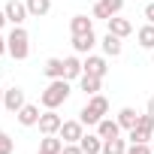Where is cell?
I'll return each instance as SVG.
<instances>
[{
  "mask_svg": "<svg viewBox=\"0 0 154 154\" xmlns=\"http://www.w3.org/2000/svg\"><path fill=\"white\" fill-rule=\"evenodd\" d=\"M100 82L103 79H97V75H88V72H82V79H79V88L91 97V94H100Z\"/></svg>",
  "mask_w": 154,
  "mask_h": 154,
  "instance_id": "23",
  "label": "cell"
},
{
  "mask_svg": "<svg viewBox=\"0 0 154 154\" xmlns=\"http://www.w3.org/2000/svg\"><path fill=\"white\" fill-rule=\"evenodd\" d=\"M151 60H154V51H151Z\"/></svg>",
  "mask_w": 154,
  "mask_h": 154,
  "instance_id": "35",
  "label": "cell"
},
{
  "mask_svg": "<svg viewBox=\"0 0 154 154\" xmlns=\"http://www.w3.org/2000/svg\"><path fill=\"white\" fill-rule=\"evenodd\" d=\"M103 154H127V142H124L121 136L106 139V142H103Z\"/></svg>",
  "mask_w": 154,
  "mask_h": 154,
  "instance_id": "24",
  "label": "cell"
},
{
  "mask_svg": "<svg viewBox=\"0 0 154 154\" xmlns=\"http://www.w3.org/2000/svg\"><path fill=\"white\" fill-rule=\"evenodd\" d=\"M97 133H100V139H103V142H106V139L121 136V124H118V118H103V121L97 124Z\"/></svg>",
  "mask_w": 154,
  "mask_h": 154,
  "instance_id": "11",
  "label": "cell"
},
{
  "mask_svg": "<svg viewBox=\"0 0 154 154\" xmlns=\"http://www.w3.org/2000/svg\"><path fill=\"white\" fill-rule=\"evenodd\" d=\"M36 154H42V151H36Z\"/></svg>",
  "mask_w": 154,
  "mask_h": 154,
  "instance_id": "36",
  "label": "cell"
},
{
  "mask_svg": "<svg viewBox=\"0 0 154 154\" xmlns=\"http://www.w3.org/2000/svg\"><path fill=\"white\" fill-rule=\"evenodd\" d=\"M97 45V36H94V30L91 33H79V36H72V48L79 51V54H91V48Z\"/></svg>",
  "mask_w": 154,
  "mask_h": 154,
  "instance_id": "13",
  "label": "cell"
},
{
  "mask_svg": "<svg viewBox=\"0 0 154 154\" xmlns=\"http://www.w3.org/2000/svg\"><path fill=\"white\" fill-rule=\"evenodd\" d=\"M82 66H85L88 75H97V79H103V75L109 72V63H106V57H100V54H88V57L82 60Z\"/></svg>",
  "mask_w": 154,
  "mask_h": 154,
  "instance_id": "7",
  "label": "cell"
},
{
  "mask_svg": "<svg viewBox=\"0 0 154 154\" xmlns=\"http://www.w3.org/2000/svg\"><path fill=\"white\" fill-rule=\"evenodd\" d=\"M79 145H82L85 154H103V139H100V133H85V136L79 139Z\"/></svg>",
  "mask_w": 154,
  "mask_h": 154,
  "instance_id": "12",
  "label": "cell"
},
{
  "mask_svg": "<svg viewBox=\"0 0 154 154\" xmlns=\"http://www.w3.org/2000/svg\"><path fill=\"white\" fill-rule=\"evenodd\" d=\"M148 112H151V115H154V97H151V100H148Z\"/></svg>",
  "mask_w": 154,
  "mask_h": 154,
  "instance_id": "32",
  "label": "cell"
},
{
  "mask_svg": "<svg viewBox=\"0 0 154 154\" xmlns=\"http://www.w3.org/2000/svg\"><path fill=\"white\" fill-rule=\"evenodd\" d=\"M151 148H154V139H151Z\"/></svg>",
  "mask_w": 154,
  "mask_h": 154,
  "instance_id": "34",
  "label": "cell"
},
{
  "mask_svg": "<svg viewBox=\"0 0 154 154\" xmlns=\"http://www.w3.org/2000/svg\"><path fill=\"white\" fill-rule=\"evenodd\" d=\"M82 72H85V66H82V60L79 57H63V79H82Z\"/></svg>",
  "mask_w": 154,
  "mask_h": 154,
  "instance_id": "14",
  "label": "cell"
},
{
  "mask_svg": "<svg viewBox=\"0 0 154 154\" xmlns=\"http://www.w3.org/2000/svg\"><path fill=\"white\" fill-rule=\"evenodd\" d=\"M63 139H57V136H42V142H39V151L42 154H60L63 151Z\"/></svg>",
  "mask_w": 154,
  "mask_h": 154,
  "instance_id": "19",
  "label": "cell"
},
{
  "mask_svg": "<svg viewBox=\"0 0 154 154\" xmlns=\"http://www.w3.org/2000/svg\"><path fill=\"white\" fill-rule=\"evenodd\" d=\"M3 12H6V18H9L12 24H21V21L30 15V12H27V3H21V0H6Z\"/></svg>",
  "mask_w": 154,
  "mask_h": 154,
  "instance_id": "8",
  "label": "cell"
},
{
  "mask_svg": "<svg viewBox=\"0 0 154 154\" xmlns=\"http://www.w3.org/2000/svg\"><path fill=\"white\" fill-rule=\"evenodd\" d=\"M27 3V12L33 15V18H42V15H48V9H51V0H24Z\"/></svg>",
  "mask_w": 154,
  "mask_h": 154,
  "instance_id": "22",
  "label": "cell"
},
{
  "mask_svg": "<svg viewBox=\"0 0 154 154\" xmlns=\"http://www.w3.org/2000/svg\"><path fill=\"white\" fill-rule=\"evenodd\" d=\"M0 106H3V88H0Z\"/></svg>",
  "mask_w": 154,
  "mask_h": 154,
  "instance_id": "33",
  "label": "cell"
},
{
  "mask_svg": "<svg viewBox=\"0 0 154 154\" xmlns=\"http://www.w3.org/2000/svg\"><path fill=\"white\" fill-rule=\"evenodd\" d=\"M63 142H79L82 136H85V124L79 121V118H75V121H63L60 124V133H57Z\"/></svg>",
  "mask_w": 154,
  "mask_h": 154,
  "instance_id": "6",
  "label": "cell"
},
{
  "mask_svg": "<svg viewBox=\"0 0 154 154\" xmlns=\"http://www.w3.org/2000/svg\"><path fill=\"white\" fill-rule=\"evenodd\" d=\"M24 103H27V100H24V91H21V88H6V91H3V109H6V112L18 115V109H21Z\"/></svg>",
  "mask_w": 154,
  "mask_h": 154,
  "instance_id": "5",
  "label": "cell"
},
{
  "mask_svg": "<svg viewBox=\"0 0 154 154\" xmlns=\"http://www.w3.org/2000/svg\"><path fill=\"white\" fill-rule=\"evenodd\" d=\"M6 21H9V18H6V12L0 9V30H3V24H6Z\"/></svg>",
  "mask_w": 154,
  "mask_h": 154,
  "instance_id": "31",
  "label": "cell"
},
{
  "mask_svg": "<svg viewBox=\"0 0 154 154\" xmlns=\"http://www.w3.org/2000/svg\"><path fill=\"white\" fill-rule=\"evenodd\" d=\"M136 39H139L142 48H151V51H154V24L148 21L145 27H139V30H136Z\"/></svg>",
  "mask_w": 154,
  "mask_h": 154,
  "instance_id": "21",
  "label": "cell"
},
{
  "mask_svg": "<svg viewBox=\"0 0 154 154\" xmlns=\"http://www.w3.org/2000/svg\"><path fill=\"white\" fill-rule=\"evenodd\" d=\"M139 118H142V115H139L136 109H130V106H124V109L118 112V124H121V130H133V127L139 124Z\"/></svg>",
  "mask_w": 154,
  "mask_h": 154,
  "instance_id": "15",
  "label": "cell"
},
{
  "mask_svg": "<svg viewBox=\"0 0 154 154\" xmlns=\"http://www.w3.org/2000/svg\"><path fill=\"white\" fill-rule=\"evenodd\" d=\"M12 151H15V142L9 139L6 130H0V154H12Z\"/></svg>",
  "mask_w": 154,
  "mask_h": 154,
  "instance_id": "26",
  "label": "cell"
},
{
  "mask_svg": "<svg viewBox=\"0 0 154 154\" xmlns=\"http://www.w3.org/2000/svg\"><path fill=\"white\" fill-rule=\"evenodd\" d=\"M39 106H33V103H24L21 109H18V124L21 127H36L39 124Z\"/></svg>",
  "mask_w": 154,
  "mask_h": 154,
  "instance_id": "9",
  "label": "cell"
},
{
  "mask_svg": "<svg viewBox=\"0 0 154 154\" xmlns=\"http://www.w3.org/2000/svg\"><path fill=\"white\" fill-rule=\"evenodd\" d=\"M66 100H69V79H51L48 88L39 94V103H42L45 109H57V106H63Z\"/></svg>",
  "mask_w": 154,
  "mask_h": 154,
  "instance_id": "1",
  "label": "cell"
},
{
  "mask_svg": "<svg viewBox=\"0 0 154 154\" xmlns=\"http://www.w3.org/2000/svg\"><path fill=\"white\" fill-rule=\"evenodd\" d=\"M94 115H100V118H106V112H109V100L103 97V94H91L88 97V103H85Z\"/></svg>",
  "mask_w": 154,
  "mask_h": 154,
  "instance_id": "18",
  "label": "cell"
},
{
  "mask_svg": "<svg viewBox=\"0 0 154 154\" xmlns=\"http://www.w3.org/2000/svg\"><path fill=\"white\" fill-rule=\"evenodd\" d=\"M106 24H109V33H115V36H121V39L133 33V24H130V18H121V15H112V18H109Z\"/></svg>",
  "mask_w": 154,
  "mask_h": 154,
  "instance_id": "10",
  "label": "cell"
},
{
  "mask_svg": "<svg viewBox=\"0 0 154 154\" xmlns=\"http://www.w3.org/2000/svg\"><path fill=\"white\" fill-rule=\"evenodd\" d=\"M91 12H94V18H103V21H109V18H112V15L106 12V6H103V3H94V9H91Z\"/></svg>",
  "mask_w": 154,
  "mask_h": 154,
  "instance_id": "28",
  "label": "cell"
},
{
  "mask_svg": "<svg viewBox=\"0 0 154 154\" xmlns=\"http://www.w3.org/2000/svg\"><path fill=\"white\" fill-rule=\"evenodd\" d=\"M69 30H72V36L91 33V30H94V21H91L88 15H72V18H69Z\"/></svg>",
  "mask_w": 154,
  "mask_h": 154,
  "instance_id": "16",
  "label": "cell"
},
{
  "mask_svg": "<svg viewBox=\"0 0 154 154\" xmlns=\"http://www.w3.org/2000/svg\"><path fill=\"white\" fill-rule=\"evenodd\" d=\"M6 45H9V54L15 60H24L30 54V36H27V30L21 24H12V33L6 36Z\"/></svg>",
  "mask_w": 154,
  "mask_h": 154,
  "instance_id": "2",
  "label": "cell"
},
{
  "mask_svg": "<svg viewBox=\"0 0 154 154\" xmlns=\"http://www.w3.org/2000/svg\"><path fill=\"white\" fill-rule=\"evenodd\" d=\"M121 48H124V45H121V36H115V33H106V36H103V54H106V57H118Z\"/></svg>",
  "mask_w": 154,
  "mask_h": 154,
  "instance_id": "17",
  "label": "cell"
},
{
  "mask_svg": "<svg viewBox=\"0 0 154 154\" xmlns=\"http://www.w3.org/2000/svg\"><path fill=\"white\" fill-rule=\"evenodd\" d=\"M42 72L48 75V79H63V60L60 57H48L42 63Z\"/></svg>",
  "mask_w": 154,
  "mask_h": 154,
  "instance_id": "20",
  "label": "cell"
},
{
  "mask_svg": "<svg viewBox=\"0 0 154 154\" xmlns=\"http://www.w3.org/2000/svg\"><path fill=\"white\" fill-rule=\"evenodd\" d=\"M127 154H154V148L148 142H130L127 145Z\"/></svg>",
  "mask_w": 154,
  "mask_h": 154,
  "instance_id": "25",
  "label": "cell"
},
{
  "mask_svg": "<svg viewBox=\"0 0 154 154\" xmlns=\"http://www.w3.org/2000/svg\"><path fill=\"white\" fill-rule=\"evenodd\" d=\"M60 124H63V118H60L54 109H45V112L39 115V124H36V127H39L42 136H57V133H60Z\"/></svg>",
  "mask_w": 154,
  "mask_h": 154,
  "instance_id": "4",
  "label": "cell"
},
{
  "mask_svg": "<svg viewBox=\"0 0 154 154\" xmlns=\"http://www.w3.org/2000/svg\"><path fill=\"white\" fill-rule=\"evenodd\" d=\"M145 18L154 24V3H148V6H145Z\"/></svg>",
  "mask_w": 154,
  "mask_h": 154,
  "instance_id": "29",
  "label": "cell"
},
{
  "mask_svg": "<svg viewBox=\"0 0 154 154\" xmlns=\"http://www.w3.org/2000/svg\"><path fill=\"white\" fill-rule=\"evenodd\" d=\"M0 54H9V45H6V36H0Z\"/></svg>",
  "mask_w": 154,
  "mask_h": 154,
  "instance_id": "30",
  "label": "cell"
},
{
  "mask_svg": "<svg viewBox=\"0 0 154 154\" xmlns=\"http://www.w3.org/2000/svg\"><path fill=\"white\" fill-rule=\"evenodd\" d=\"M100 3L106 6V12H109V15H118V12L124 9V0H100Z\"/></svg>",
  "mask_w": 154,
  "mask_h": 154,
  "instance_id": "27",
  "label": "cell"
},
{
  "mask_svg": "<svg viewBox=\"0 0 154 154\" xmlns=\"http://www.w3.org/2000/svg\"><path fill=\"white\" fill-rule=\"evenodd\" d=\"M130 142H151L154 139V115L148 112V115H142L139 118V124L130 130V136H127Z\"/></svg>",
  "mask_w": 154,
  "mask_h": 154,
  "instance_id": "3",
  "label": "cell"
}]
</instances>
